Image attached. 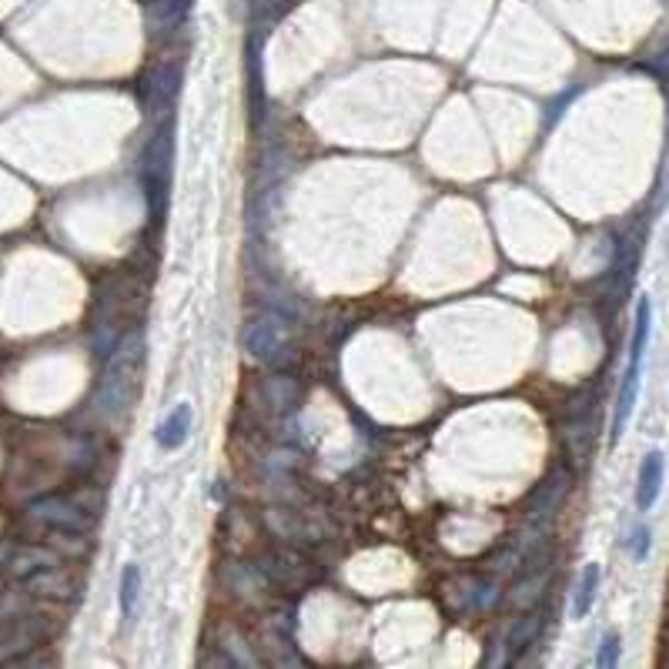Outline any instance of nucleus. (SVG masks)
I'll use <instances>...</instances> for the list:
<instances>
[{
  "instance_id": "nucleus-6",
  "label": "nucleus",
  "mask_w": 669,
  "mask_h": 669,
  "mask_svg": "<svg viewBox=\"0 0 669 669\" xmlns=\"http://www.w3.org/2000/svg\"><path fill=\"white\" fill-rule=\"evenodd\" d=\"M619 646H622V642H619V636H616V632H606V636H602V649H599L596 662H599V666H612V662L619 659Z\"/></svg>"
},
{
  "instance_id": "nucleus-2",
  "label": "nucleus",
  "mask_w": 669,
  "mask_h": 669,
  "mask_svg": "<svg viewBox=\"0 0 669 669\" xmlns=\"http://www.w3.org/2000/svg\"><path fill=\"white\" fill-rule=\"evenodd\" d=\"M188 432H191V405L188 402H178L158 425V445L161 449H181L188 442Z\"/></svg>"
},
{
  "instance_id": "nucleus-3",
  "label": "nucleus",
  "mask_w": 669,
  "mask_h": 669,
  "mask_svg": "<svg viewBox=\"0 0 669 669\" xmlns=\"http://www.w3.org/2000/svg\"><path fill=\"white\" fill-rule=\"evenodd\" d=\"M659 485H662V455L652 452V455H646L642 465H639V482H636V509H639V512H646V509L656 502Z\"/></svg>"
},
{
  "instance_id": "nucleus-1",
  "label": "nucleus",
  "mask_w": 669,
  "mask_h": 669,
  "mask_svg": "<svg viewBox=\"0 0 669 669\" xmlns=\"http://www.w3.org/2000/svg\"><path fill=\"white\" fill-rule=\"evenodd\" d=\"M646 342H649V302L642 298L636 305V325H632V342H629V368L622 375L619 395H616V419H612V435L619 439L622 429L632 419L636 399H639V372H642V355H646Z\"/></svg>"
},
{
  "instance_id": "nucleus-5",
  "label": "nucleus",
  "mask_w": 669,
  "mask_h": 669,
  "mask_svg": "<svg viewBox=\"0 0 669 669\" xmlns=\"http://www.w3.org/2000/svg\"><path fill=\"white\" fill-rule=\"evenodd\" d=\"M138 589H141V572H138V565H128L125 575H121V616H125V619L135 616Z\"/></svg>"
},
{
  "instance_id": "nucleus-4",
  "label": "nucleus",
  "mask_w": 669,
  "mask_h": 669,
  "mask_svg": "<svg viewBox=\"0 0 669 669\" xmlns=\"http://www.w3.org/2000/svg\"><path fill=\"white\" fill-rule=\"evenodd\" d=\"M596 586H599V569H596V565H586L582 575H579V586H575V599H572V616H575V619H582V616L592 609Z\"/></svg>"
}]
</instances>
